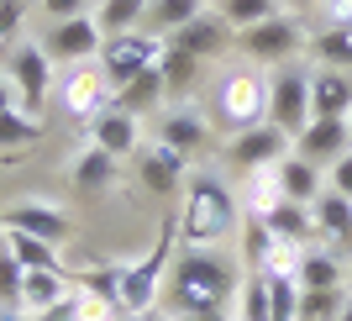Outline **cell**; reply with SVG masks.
Returning a JSON list of instances; mask_svg holds the SVG:
<instances>
[{"label": "cell", "instance_id": "cb8c5ba5", "mask_svg": "<svg viewBox=\"0 0 352 321\" xmlns=\"http://www.w3.org/2000/svg\"><path fill=\"white\" fill-rule=\"evenodd\" d=\"M263 227L279 237V242H294V248H310V242H316V216H310V205H294V200L274 205L263 216Z\"/></svg>", "mask_w": 352, "mask_h": 321}, {"label": "cell", "instance_id": "7c38bea8", "mask_svg": "<svg viewBox=\"0 0 352 321\" xmlns=\"http://www.w3.org/2000/svg\"><path fill=\"white\" fill-rule=\"evenodd\" d=\"M100 43H105V32H100V21L95 16H69V21H53V32L43 37V48H47V59L53 63H95L100 59Z\"/></svg>", "mask_w": 352, "mask_h": 321}, {"label": "cell", "instance_id": "d4e9b609", "mask_svg": "<svg viewBox=\"0 0 352 321\" xmlns=\"http://www.w3.org/2000/svg\"><path fill=\"white\" fill-rule=\"evenodd\" d=\"M63 295H69V274H58V269H27V274H21V311H27V316L58 306Z\"/></svg>", "mask_w": 352, "mask_h": 321}, {"label": "cell", "instance_id": "f907efd6", "mask_svg": "<svg viewBox=\"0 0 352 321\" xmlns=\"http://www.w3.org/2000/svg\"><path fill=\"white\" fill-rule=\"evenodd\" d=\"M347 290H352V263H347Z\"/></svg>", "mask_w": 352, "mask_h": 321}, {"label": "cell", "instance_id": "f35d334b", "mask_svg": "<svg viewBox=\"0 0 352 321\" xmlns=\"http://www.w3.org/2000/svg\"><path fill=\"white\" fill-rule=\"evenodd\" d=\"M326 190H337V195L352 200V153H342V158L326 169Z\"/></svg>", "mask_w": 352, "mask_h": 321}, {"label": "cell", "instance_id": "d590c367", "mask_svg": "<svg viewBox=\"0 0 352 321\" xmlns=\"http://www.w3.org/2000/svg\"><path fill=\"white\" fill-rule=\"evenodd\" d=\"M21 263L11 258V248L0 242V311H21Z\"/></svg>", "mask_w": 352, "mask_h": 321}, {"label": "cell", "instance_id": "836d02e7", "mask_svg": "<svg viewBox=\"0 0 352 321\" xmlns=\"http://www.w3.org/2000/svg\"><path fill=\"white\" fill-rule=\"evenodd\" d=\"M32 143H43V121L27 111H0V153H27Z\"/></svg>", "mask_w": 352, "mask_h": 321}, {"label": "cell", "instance_id": "681fc988", "mask_svg": "<svg viewBox=\"0 0 352 321\" xmlns=\"http://www.w3.org/2000/svg\"><path fill=\"white\" fill-rule=\"evenodd\" d=\"M111 321H142V316H126V311H121V316H111Z\"/></svg>", "mask_w": 352, "mask_h": 321}, {"label": "cell", "instance_id": "ab89813d", "mask_svg": "<svg viewBox=\"0 0 352 321\" xmlns=\"http://www.w3.org/2000/svg\"><path fill=\"white\" fill-rule=\"evenodd\" d=\"M321 27H352V0H316Z\"/></svg>", "mask_w": 352, "mask_h": 321}, {"label": "cell", "instance_id": "484cf974", "mask_svg": "<svg viewBox=\"0 0 352 321\" xmlns=\"http://www.w3.org/2000/svg\"><path fill=\"white\" fill-rule=\"evenodd\" d=\"M116 169H121V158H111V153H105V147H79V158L69 163V179L74 185H79V190H105V185H116Z\"/></svg>", "mask_w": 352, "mask_h": 321}, {"label": "cell", "instance_id": "74e56055", "mask_svg": "<svg viewBox=\"0 0 352 321\" xmlns=\"http://www.w3.org/2000/svg\"><path fill=\"white\" fill-rule=\"evenodd\" d=\"M21 21H27V0H0V43L6 48L21 37Z\"/></svg>", "mask_w": 352, "mask_h": 321}, {"label": "cell", "instance_id": "f5cc1de1", "mask_svg": "<svg viewBox=\"0 0 352 321\" xmlns=\"http://www.w3.org/2000/svg\"><path fill=\"white\" fill-rule=\"evenodd\" d=\"M0 242H6V227H0Z\"/></svg>", "mask_w": 352, "mask_h": 321}, {"label": "cell", "instance_id": "e575fe53", "mask_svg": "<svg viewBox=\"0 0 352 321\" xmlns=\"http://www.w3.org/2000/svg\"><path fill=\"white\" fill-rule=\"evenodd\" d=\"M347 284L342 290H300V311H294V321H337L342 306H347Z\"/></svg>", "mask_w": 352, "mask_h": 321}, {"label": "cell", "instance_id": "7402d4cb", "mask_svg": "<svg viewBox=\"0 0 352 321\" xmlns=\"http://www.w3.org/2000/svg\"><path fill=\"white\" fill-rule=\"evenodd\" d=\"M236 205H242V216H248V221H263L274 205H284L279 163H274V169H252V174L242 179V190H236Z\"/></svg>", "mask_w": 352, "mask_h": 321}, {"label": "cell", "instance_id": "4fadbf2b", "mask_svg": "<svg viewBox=\"0 0 352 321\" xmlns=\"http://www.w3.org/2000/svg\"><path fill=\"white\" fill-rule=\"evenodd\" d=\"M137 179H142L153 195H174V190H184V179H190V158L153 137V143L137 147Z\"/></svg>", "mask_w": 352, "mask_h": 321}, {"label": "cell", "instance_id": "7dc6e473", "mask_svg": "<svg viewBox=\"0 0 352 321\" xmlns=\"http://www.w3.org/2000/svg\"><path fill=\"white\" fill-rule=\"evenodd\" d=\"M0 321H32L27 311H0Z\"/></svg>", "mask_w": 352, "mask_h": 321}, {"label": "cell", "instance_id": "9c48e42d", "mask_svg": "<svg viewBox=\"0 0 352 321\" xmlns=\"http://www.w3.org/2000/svg\"><path fill=\"white\" fill-rule=\"evenodd\" d=\"M53 95H58L63 116H74V121H95L105 105L116 101L111 85H105V74H100V63H69V69L58 74Z\"/></svg>", "mask_w": 352, "mask_h": 321}, {"label": "cell", "instance_id": "9a60e30c", "mask_svg": "<svg viewBox=\"0 0 352 321\" xmlns=\"http://www.w3.org/2000/svg\"><path fill=\"white\" fill-rule=\"evenodd\" d=\"M294 153L310 158L316 169H331L342 153H352V127L347 121H331V116H310V127L294 137Z\"/></svg>", "mask_w": 352, "mask_h": 321}, {"label": "cell", "instance_id": "ac0fdd59", "mask_svg": "<svg viewBox=\"0 0 352 321\" xmlns=\"http://www.w3.org/2000/svg\"><path fill=\"white\" fill-rule=\"evenodd\" d=\"M310 116H352V74L342 69H310Z\"/></svg>", "mask_w": 352, "mask_h": 321}, {"label": "cell", "instance_id": "1f68e13d", "mask_svg": "<svg viewBox=\"0 0 352 321\" xmlns=\"http://www.w3.org/2000/svg\"><path fill=\"white\" fill-rule=\"evenodd\" d=\"M95 21H100L105 37H121V32H137L147 16V0H95Z\"/></svg>", "mask_w": 352, "mask_h": 321}, {"label": "cell", "instance_id": "ffe728a7", "mask_svg": "<svg viewBox=\"0 0 352 321\" xmlns=\"http://www.w3.org/2000/svg\"><path fill=\"white\" fill-rule=\"evenodd\" d=\"M310 216H316V237L326 248H352V200L347 195L321 190V200L310 205Z\"/></svg>", "mask_w": 352, "mask_h": 321}, {"label": "cell", "instance_id": "3957f363", "mask_svg": "<svg viewBox=\"0 0 352 321\" xmlns=\"http://www.w3.org/2000/svg\"><path fill=\"white\" fill-rule=\"evenodd\" d=\"M174 253H179V211L158 221L153 248L121 269V311H126V316H147V311L163 300V284H168V263H174Z\"/></svg>", "mask_w": 352, "mask_h": 321}, {"label": "cell", "instance_id": "e0dca14e", "mask_svg": "<svg viewBox=\"0 0 352 321\" xmlns=\"http://www.w3.org/2000/svg\"><path fill=\"white\" fill-rule=\"evenodd\" d=\"M168 48H179V53H190V59L206 63V59H216V53H226V48H232V27H226L216 11H206V16H195L184 32H174V37H168Z\"/></svg>", "mask_w": 352, "mask_h": 321}, {"label": "cell", "instance_id": "6da1fadb", "mask_svg": "<svg viewBox=\"0 0 352 321\" xmlns=\"http://www.w3.org/2000/svg\"><path fill=\"white\" fill-rule=\"evenodd\" d=\"M236 284H242V269H232L216 248H184L179 242L174 263H168V284H163V306L174 316H184V311H221V306H232Z\"/></svg>", "mask_w": 352, "mask_h": 321}, {"label": "cell", "instance_id": "5b68a950", "mask_svg": "<svg viewBox=\"0 0 352 321\" xmlns=\"http://www.w3.org/2000/svg\"><path fill=\"white\" fill-rule=\"evenodd\" d=\"M53 69H58V63L47 59L43 43H32V37L11 43V53H6V79H11V90H16V111H27V116L43 121V105H47V95H53V85H58Z\"/></svg>", "mask_w": 352, "mask_h": 321}, {"label": "cell", "instance_id": "d6a6232c", "mask_svg": "<svg viewBox=\"0 0 352 321\" xmlns=\"http://www.w3.org/2000/svg\"><path fill=\"white\" fill-rule=\"evenodd\" d=\"M6 248H11V258L21 263V269H58V274H63L58 248H53V242H43V237H32V232H6Z\"/></svg>", "mask_w": 352, "mask_h": 321}, {"label": "cell", "instance_id": "5bb4252c", "mask_svg": "<svg viewBox=\"0 0 352 321\" xmlns=\"http://www.w3.org/2000/svg\"><path fill=\"white\" fill-rule=\"evenodd\" d=\"M89 143L105 147L111 158H137V147H142V116H132V111H121L111 101L100 116L89 121Z\"/></svg>", "mask_w": 352, "mask_h": 321}, {"label": "cell", "instance_id": "bcb514c9", "mask_svg": "<svg viewBox=\"0 0 352 321\" xmlns=\"http://www.w3.org/2000/svg\"><path fill=\"white\" fill-rule=\"evenodd\" d=\"M284 11H305V6H316V0H279Z\"/></svg>", "mask_w": 352, "mask_h": 321}, {"label": "cell", "instance_id": "ee69618b", "mask_svg": "<svg viewBox=\"0 0 352 321\" xmlns=\"http://www.w3.org/2000/svg\"><path fill=\"white\" fill-rule=\"evenodd\" d=\"M0 111H16V90H11V79L0 74Z\"/></svg>", "mask_w": 352, "mask_h": 321}, {"label": "cell", "instance_id": "d6986e66", "mask_svg": "<svg viewBox=\"0 0 352 321\" xmlns=\"http://www.w3.org/2000/svg\"><path fill=\"white\" fill-rule=\"evenodd\" d=\"M300 290H342L347 284V263L337 258V248H326V242H310L300 253V274H294Z\"/></svg>", "mask_w": 352, "mask_h": 321}, {"label": "cell", "instance_id": "4316f807", "mask_svg": "<svg viewBox=\"0 0 352 321\" xmlns=\"http://www.w3.org/2000/svg\"><path fill=\"white\" fill-rule=\"evenodd\" d=\"M310 59H316V69L352 74V27H321V32H310Z\"/></svg>", "mask_w": 352, "mask_h": 321}, {"label": "cell", "instance_id": "c3c4849f", "mask_svg": "<svg viewBox=\"0 0 352 321\" xmlns=\"http://www.w3.org/2000/svg\"><path fill=\"white\" fill-rule=\"evenodd\" d=\"M337 321H352V295H347V306H342V316Z\"/></svg>", "mask_w": 352, "mask_h": 321}, {"label": "cell", "instance_id": "277c9868", "mask_svg": "<svg viewBox=\"0 0 352 321\" xmlns=\"http://www.w3.org/2000/svg\"><path fill=\"white\" fill-rule=\"evenodd\" d=\"M216 116L226 132H248L268 121V69L258 63H236L216 79Z\"/></svg>", "mask_w": 352, "mask_h": 321}, {"label": "cell", "instance_id": "30bf717a", "mask_svg": "<svg viewBox=\"0 0 352 321\" xmlns=\"http://www.w3.org/2000/svg\"><path fill=\"white\" fill-rule=\"evenodd\" d=\"M289 153H294V137L279 132L274 121H258V127H248V132H232V143H226V163L242 169V174L274 169V163H284Z\"/></svg>", "mask_w": 352, "mask_h": 321}, {"label": "cell", "instance_id": "83f0119b", "mask_svg": "<svg viewBox=\"0 0 352 321\" xmlns=\"http://www.w3.org/2000/svg\"><path fill=\"white\" fill-rule=\"evenodd\" d=\"M163 101H168V90H163V74H158V63L147 74H137L126 90H116V105L121 111H132V116H147V111H163Z\"/></svg>", "mask_w": 352, "mask_h": 321}, {"label": "cell", "instance_id": "b9f144b4", "mask_svg": "<svg viewBox=\"0 0 352 321\" xmlns=\"http://www.w3.org/2000/svg\"><path fill=\"white\" fill-rule=\"evenodd\" d=\"M32 321H74V295H63L58 306H47V311H37Z\"/></svg>", "mask_w": 352, "mask_h": 321}, {"label": "cell", "instance_id": "8fae6325", "mask_svg": "<svg viewBox=\"0 0 352 321\" xmlns=\"http://www.w3.org/2000/svg\"><path fill=\"white\" fill-rule=\"evenodd\" d=\"M0 227H6V232H32V237H43V242H53V248H63L69 232H74V216L63 211V205L32 195V200L6 205V211H0Z\"/></svg>", "mask_w": 352, "mask_h": 321}, {"label": "cell", "instance_id": "603a6c76", "mask_svg": "<svg viewBox=\"0 0 352 321\" xmlns=\"http://www.w3.org/2000/svg\"><path fill=\"white\" fill-rule=\"evenodd\" d=\"M210 6H200V0H147V16H142V32H153V37H174V32H184L195 21V16H206Z\"/></svg>", "mask_w": 352, "mask_h": 321}, {"label": "cell", "instance_id": "2e32d148", "mask_svg": "<svg viewBox=\"0 0 352 321\" xmlns=\"http://www.w3.org/2000/svg\"><path fill=\"white\" fill-rule=\"evenodd\" d=\"M158 143H168L174 153H200L210 143V116L206 111H195V105H168L158 116Z\"/></svg>", "mask_w": 352, "mask_h": 321}, {"label": "cell", "instance_id": "ba28073f", "mask_svg": "<svg viewBox=\"0 0 352 321\" xmlns=\"http://www.w3.org/2000/svg\"><path fill=\"white\" fill-rule=\"evenodd\" d=\"M268 121L289 137L310 127V69L305 63H279L268 69Z\"/></svg>", "mask_w": 352, "mask_h": 321}, {"label": "cell", "instance_id": "60d3db41", "mask_svg": "<svg viewBox=\"0 0 352 321\" xmlns=\"http://www.w3.org/2000/svg\"><path fill=\"white\" fill-rule=\"evenodd\" d=\"M43 6V16H53V21H69V16H89V0H37Z\"/></svg>", "mask_w": 352, "mask_h": 321}, {"label": "cell", "instance_id": "7bdbcfd3", "mask_svg": "<svg viewBox=\"0 0 352 321\" xmlns=\"http://www.w3.org/2000/svg\"><path fill=\"white\" fill-rule=\"evenodd\" d=\"M179 321H236V316H232V306H221V311H184Z\"/></svg>", "mask_w": 352, "mask_h": 321}, {"label": "cell", "instance_id": "4dcf8cb0", "mask_svg": "<svg viewBox=\"0 0 352 321\" xmlns=\"http://www.w3.org/2000/svg\"><path fill=\"white\" fill-rule=\"evenodd\" d=\"M232 316L236 321H274V295H268L263 274H242V284L232 295Z\"/></svg>", "mask_w": 352, "mask_h": 321}, {"label": "cell", "instance_id": "816d5d0a", "mask_svg": "<svg viewBox=\"0 0 352 321\" xmlns=\"http://www.w3.org/2000/svg\"><path fill=\"white\" fill-rule=\"evenodd\" d=\"M6 53H11V48H6V43H0V59H6Z\"/></svg>", "mask_w": 352, "mask_h": 321}, {"label": "cell", "instance_id": "44dd1931", "mask_svg": "<svg viewBox=\"0 0 352 321\" xmlns=\"http://www.w3.org/2000/svg\"><path fill=\"white\" fill-rule=\"evenodd\" d=\"M279 190H284V200H294V205H316L321 190H326V169H316L310 158L289 153V158L279 163Z\"/></svg>", "mask_w": 352, "mask_h": 321}, {"label": "cell", "instance_id": "f1b7e54d", "mask_svg": "<svg viewBox=\"0 0 352 321\" xmlns=\"http://www.w3.org/2000/svg\"><path fill=\"white\" fill-rule=\"evenodd\" d=\"M200 69L206 63L190 59V53H179V48H163V59H158V74H163V90H168V101H184L195 85H200Z\"/></svg>", "mask_w": 352, "mask_h": 321}, {"label": "cell", "instance_id": "db71d44e", "mask_svg": "<svg viewBox=\"0 0 352 321\" xmlns=\"http://www.w3.org/2000/svg\"><path fill=\"white\" fill-rule=\"evenodd\" d=\"M200 6H216V0H200Z\"/></svg>", "mask_w": 352, "mask_h": 321}, {"label": "cell", "instance_id": "7a4b0ae2", "mask_svg": "<svg viewBox=\"0 0 352 321\" xmlns=\"http://www.w3.org/2000/svg\"><path fill=\"white\" fill-rule=\"evenodd\" d=\"M184 200H179V242L184 248H221L232 232H242V205H236L232 185L210 169L184 179Z\"/></svg>", "mask_w": 352, "mask_h": 321}, {"label": "cell", "instance_id": "11a10c76", "mask_svg": "<svg viewBox=\"0 0 352 321\" xmlns=\"http://www.w3.org/2000/svg\"><path fill=\"white\" fill-rule=\"evenodd\" d=\"M347 127H352V116H347Z\"/></svg>", "mask_w": 352, "mask_h": 321}, {"label": "cell", "instance_id": "f546056e", "mask_svg": "<svg viewBox=\"0 0 352 321\" xmlns=\"http://www.w3.org/2000/svg\"><path fill=\"white\" fill-rule=\"evenodd\" d=\"M210 11L232 27V37L236 32H248V27H258V21H274V16H284V6L279 0H216Z\"/></svg>", "mask_w": 352, "mask_h": 321}, {"label": "cell", "instance_id": "8992f818", "mask_svg": "<svg viewBox=\"0 0 352 321\" xmlns=\"http://www.w3.org/2000/svg\"><path fill=\"white\" fill-rule=\"evenodd\" d=\"M305 43H310L305 27H300L289 11L274 16V21H258V27H248V32H236V37H232V48H236L248 63H258V69H279V63H294V53H300Z\"/></svg>", "mask_w": 352, "mask_h": 321}, {"label": "cell", "instance_id": "52a82bcc", "mask_svg": "<svg viewBox=\"0 0 352 321\" xmlns=\"http://www.w3.org/2000/svg\"><path fill=\"white\" fill-rule=\"evenodd\" d=\"M163 37H153V32H121V37H105L100 43V74H105V85H111V95H116V90H126L137 79V74H147L153 69V63L163 59Z\"/></svg>", "mask_w": 352, "mask_h": 321}, {"label": "cell", "instance_id": "8d00e7d4", "mask_svg": "<svg viewBox=\"0 0 352 321\" xmlns=\"http://www.w3.org/2000/svg\"><path fill=\"white\" fill-rule=\"evenodd\" d=\"M74 295V321H111L121 316V306H111V300H100V295H89V290H69Z\"/></svg>", "mask_w": 352, "mask_h": 321}, {"label": "cell", "instance_id": "f6af8a7d", "mask_svg": "<svg viewBox=\"0 0 352 321\" xmlns=\"http://www.w3.org/2000/svg\"><path fill=\"white\" fill-rule=\"evenodd\" d=\"M142 321H179V316H174V311H168V306H163V300H158V306L147 311V316H142Z\"/></svg>", "mask_w": 352, "mask_h": 321}]
</instances>
